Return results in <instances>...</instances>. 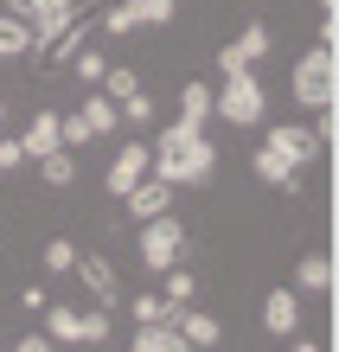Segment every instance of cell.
<instances>
[{
	"mask_svg": "<svg viewBox=\"0 0 339 352\" xmlns=\"http://www.w3.org/2000/svg\"><path fill=\"white\" fill-rule=\"evenodd\" d=\"M52 148H65V135H58V116H52V109H39L26 129H19V154L39 160V154H52Z\"/></svg>",
	"mask_w": 339,
	"mask_h": 352,
	"instance_id": "4fadbf2b",
	"label": "cell"
},
{
	"mask_svg": "<svg viewBox=\"0 0 339 352\" xmlns=\"http://www.w3.org/2000/svg\"><path fill=\"white\" fill-rule=\"evenodd\" d=\"M122 212H129L135 224H141V218H160V212H173V186H166V179H154V173H147V179H135L129 192H122Z\"/></svg>",
	"mask_w": 339,
	"mask_h": 352,
	"instance_id": "9c48e42d",
	"label": "cell"
},
{
	"mask_svg": "<svg viewBox=\"0 0 339 352\" xmlns=\"http://www.w3.org/2000/svg\"><path fill=\"white\" fill-rule=\"evenodd\" d=\"M19 160H26V154H19V135H0V173H13Z\"/></svg>",
	"mask_w": 339,
	"mask_h": 352,
	"instance_id": "f546056e",
	"label": "cell"
},
{
	"mask_svg": "<svg viewBox=\"0 0 339 352\" xmlns=\"http://www.w3.org/2000/svg\"><path fill=\"white\" fill-rule=\"evenodd\" d=\"M179 116H186V122H199V129H205V116H211V90L199 84V77H193V84L179 90Z\"/></svg>",
	"mask_w": 339,
	"mask_h": 352,
	"instance_id": "cb8c5ba5",
	"label": "cell"
},
{
	"mask_svg": "<svg viewBox=\"0 0 339 352\" xmlns=\"http://www.w3.org/2000/svg\"><path fill=\"white\" fill-rule=\"evenodd\" d=\"M154 179H166V186H205L211 173H218V148L205 141V129L199 122H166V129L154 135V167H147Z\"/></svg>",
	"mask_w": 339,
	"mask_h": 352,
	"instance_id": "6da1fadb",
	"label": "cell"
},
{
	"mask_svg": "<svg viewBox=\"0 0 339 352\" xmlns=\"http://www.w3.org/2000/svg\"><path fill=\"white\" fill-rule=\"evenodd\" d=\"M269 58V26H243L230 45L218 52V77H237V71H256Z\"/></svg>",
	"mask_w": 339,
	"mask_h": 352,
	"instance_id": "52a82bcc",
	"label": "cell"
},
{
	"mask_svg": "<svg viewBox=\"0 0 339 352\" xmlns=\"http://www.w3.org/2000/svg\"><path fill=\"white\" fill-rule=\"evenodd\" d=\"M0 129H7V102H0Z\"/></svg>",
	"mask_w": 339,
	"mask_h": 352,
	"instance_id": "4dcf8cb0",
	"label": "cell"
},
{
	"mask_svg": "<svg viewBox=\"0 0 339 352\" xmlns=\"http://www.w3.org/2000/svg\"><path fill=\"white\" fill-rule=\"evenodd\" d=\"M147 167H154V148H147V141H122L116 160H109V173H102V192L122 199L135 179H147Z\"/></svg>",
	"mask_w": 339,
	"mask_h": 352,
	"instance_id": "8992f818",
	"label": "cell"
},
{
	"mask_svg": "<svg viewBox=\"0 0 339 352\" xmlns=\"http://www.w3.org/2000/svg\"><path fill=\"white\" fill-rule=\"evenodd\" d=\"M135 90H141V71H129V65H109V71H102V96H109V102L135 96Z\"/></svg>",
	"mask_w": 339,
	"mask_h": 352,
	"instance_id": "7402d4cb",
	"label": "cell"
},
{
	"mask_svg": "<svg viewBox=\"0 0 339 352\" xmlns=\"http://www.w3.org/2000/svg\"><path fill=\"white\" fill-rule=\"evenodd\" d=\"M179 340H186V346H199V352H211V346L224 340V327H218V314H199V307L186 301V314H179Z\"/></svg>",
	"mask_w": 339,
	"mask_h": 352,
	"instance_id": "9a60e30c",
	"label": "cell"
},
{
	"mask_svg": "<svg viewBox=\"0 0 339 352\" xmlns=\"http://www.w3.org/2000/svg\"><path fill=\"white\" fill-rule=\"evenodd\" d=\"M71 276L90 288L102 307H116V301H122V276H116V263H109V256H77V263H71Z\"/></svg>",
	"mask_w": 339,
	"mask_h": 352,
	"instance_id": "30bf717a",
	"label": "cell"
},
{
	"mask_svg": "<svg viewBox=\"0 0 339 352\" xmlns=\"http://www.w3.org/2000/svg\"><path fill=\"white\" fill-rule=\"evenodd\" d=\"M77 116H83V122H90V129H96V141L109 135V129H122V116H116V102H109V96H90V102H83Z\"/></svg>",
	"mask_w": 339,
	"mask_h": 352,
	"instance_id": "44dd1931",
	"label": "cell"
},
{
	"mask_svg": "<svg viewBox=\"0 0 339 352\" xmlns=\"http://www.w3.org/2000/svg\"><path fill=\"white\" fill-rule=\"evenodd\" d=\"M116 116H122V129H147V122H154V96H147V90L122 96V102H116Z\"/></svg>",
	"mask_w": 339,
	"mask_h": 352,
	"instance_id": "ffe728a7",
	"label": "cell"
},
{
	"mask_svg": "<svg viewBox=\"0 0 339 352\" xmlns=\"http://www.w3.org/2000/svg\"><path fill=\"white\" fill-rule=\"evenodd\" d=\"M263 141H269V148H282V154H288V160H294L301 173H307L314 160H320V148H327V141L314 135V129H301V122H275V129H269Z\"/></svg>",
	"mask_w": 339,
	"mask_h": 352,
	"instance_id": "ba28073f",
	"label": "cell"
},
{
	"mask_svg": "<svg viewBox=\"0 0 339 352\" xmlns=\"http://www.w3.org/2000/svg\"><path fill=\"white\" fill-rule=\"evenodd\" d=\"M211 116H224L230 129H256V122L269 116V90L256 71H237L224 77V90H211Z\"/></svg>",
	"mask_w": 339,
	"mask_h": 352,
	"instance_id": "7a4b0ae2",
	"label": "cell"
},
{
	"mask_svg": "<svg viewBox=\"0 0 339 352\" xmlns=\"http://www.w3.org/2000/svg\"><path fill=\"white\" fill-rule=\"evenodd\" d=\"M288 96L301 102V109H327V102H333V45H320V38H314V52L294 58Z\"/></svg>",
	"mask_w": 339,
	"mask_h": 352,
	"instance_id": "3957f363",
	"label": "cell"
},
{
	"mask_svg": "<svg viewBox=\"0 0 339 352\" xmlns=\"http://www.w3.org/2000/svg\"><path fill=\"white\" fill-rule=\"evenodd\" d=\"M327 288H333V256L307 250L301 263H294V295H327Z\"/></svg>",
	"mask_w": 339,
	"mask_h": 352,
	"instance_id": "5bb4252c",
	"label": "cell"
},
{
	"mask_svg": "<svg viewBox=\"0 0 339 352\" xmlns=\"http://www.w3.org/2000/svg\"><path fill=\"white\" fill-rule=\"evenodd\" d=\"M45 333L65 340V346H77V307H58V301H52V307H45Z\"/></svg>",
	"mask_w": 339,
	"mask_h": 352,
	"instance_id": "484cf974",
	"label": "cell"
},
{
	"mask_svg": "<svg viewBox=\"0 0 339 352\" xmlns=\"http://www.w3.org/2000/svg\"><path fill=\"white\" fill-rule=\"evenodd\" d=\"M129 7H135V26H173L179 0H129Z\"/></svg>",
	"mask_w": 339,
	"mask_h": 352,
	"instance_id": "603a6c76",
	"label": "cell"
},
{
	"mask_svg": "<svg viewBox=\"0 0 339 352\" xmlns=\"http://www.w3.org/2000/svg\"><path fill=\"white\" fill-rule=\"evenodd\" d=\"M160 295H166V301H193V295H199V276H193V269H179V263L160 269Z\"/></svg>",
	"mask_w": 339,
	"mask_h": 352,
	"instance_id": "d6986e66",
	"label": "cell"
},
{
	"mask_svg": "<svg viewBox=\"0 0 339 352\" xmlns=\"http://www.w3.org/2000/svg\"><path fill=\"white\" fill-rule=\"evenodd\" d=\"M71 71L83 77V84H102V71H109V65H102L96 45H77V52H71Z\"/></svg>",
	"mask_w": 339,
	"mask_h": 352,
	"instance_id": "4316f807",
	"label": "cell"
},
{
	"mask_svg": "<svg viewBox=\"0 0 339 352\" xmlns=\"http://www.w3.org/2000/svg\"><path fill=\"white\" fill-rule=\"evenodd\" d=\"M250 173H256L263 186H275V192H294V186H301V167H294L282 148H269V141H263L256 154H250Z\"/></svg>",
	"mask_w": 339,
	"mask_h": 352,
	"instance_id": "8fae6325",
	"label": "cell"
},
{
	"mask_svg": "<svg viewBox=\"0 0 339 352\" xmlns=\"http://www.w3.org/2000/svg\"><path fill=\"white\" fill-rule=\"evenodd\" d=\"M186 256V224L173 212H160V218H141V263H147V276H160V269H173Z\"/></svg>",
	"mask_w": 339,
	"mask_h": 352,
	"instance_id": "5b68a950",
	"label": "cell"
},
{
	"mask_svg": "<svg viewBox=\"0 0 339 352\" xmlns=\"http://www.w3.org/2000/svg\"><path fill=\"white\" fill-rule=\"evenodd\" d=\"M71 263H77V243L52 237V243H45V276H71Z\"/></svg>",
	"mask_w": 339,
	"mask_h": 352,
	"instance_id": "83f0119b",
	"label": "cell"
},
{
	"mask_svg": "<svg viewBox=\"0 0 339 352\" xmlns=\"http://www.w3.org/2000/svg\"><path fill=\"white\" fill-rule=\"evenodd\" d=\"M129 314H135V327H141V320H166V295H135Z\"/></svg>",
	"mask_w": 339,
	"mask_h": 352,
	"instance_id": "f1b7e54d",
	"label": "cell"
},
{
	"mask_svg": "<svg viewBox=\"0 0 339 352\" xmlns=\"http://www.w3.org/2000/svg\"><path fill=\"white\" fill-rule=\"evenodd\" d=\"M263 333H275V340L301 333V295H294V288H275L263 301Z\"/></svg>",
	"mask_w": 339,
	"mask_h": 352,
	"instance_id": "7c38bea8",
	"label": "cell"
},
{
	"mask_svg": "<svg viewBox=\"0 0 339 352\" xmlns=\"http://www.w3.org/2000/svg\"><path fill=\"white\" fill-rule=\"evenodd\" d=\"M0 58H32V26L13 13H0Z\"/></svg>",
	"mask_w": 339,
	"mask_h": 352,
	"instance_id": "ac0fdd59",
	"label": "cell"
},
{
	"mask_svg": "<svg viewBox=\"0 0 339 352\" xmlns=\"http://www.w3.org/2000/svg\"><path fill=\"white\" fill-rule=\"evenodd\" d=\"M39 179H45V186H71V179H77V148H52V154H39Z\"/></svg>",
	"mask_w": 339,
	"mask_h": 352,
	"instance_id": "2e32d148",
	"label": "cell"
},
{
	"mask_svg": "<svg viewBox=\"0 0 339 352\" xmlns=\"http://www.w3.org/2000/svg\"><path fill=\"white\" fill-rule=\"evenodd\" d=\"M179 327H166V320H141V333H135V352H179Z\"/></svg>",
	"mask_w": 339,
	"mask_h": 352,
	"instance_id": "e0dca14e",
	"label": "cell"
},
{
	"mask_svg": "<svg viewBox=\"0 0 339 352\" xmlns=\"http://www.w3.org/2000/svg\"><path fill=\"white\" fill-rule=\"evenodd\" d=\"M7 13L32 26V58H45V52H52V38L77 19V0H7Z\"/></svg>",
	"mask_w": 339,
	"mask_h": 352,
	"instance_id": "277c9868",
	"label": "cell"
},
{
	"mask_svg": "<svg viewBox=\"0 0 339 352\" xmlns=\"http://www.w3.org/2000/svg\"><path fill=\"white\" fill-rule=\"evenodd\" d=\"M116 327H109V307H96V314H77V346H102Z\"/></svg>",
	"mask_w": 339,
	"mask_h": 352,
	"instance_id": "d4e9b609",
	"label": "cell"
}]
</instances>
